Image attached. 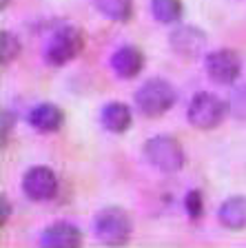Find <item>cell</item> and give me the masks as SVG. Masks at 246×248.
<instances>
[{"label":"cell","instance_id":"6da1fadb","mask_svg":"<svg viewBox=\"0 0 246 248\" xmlns=\"http://www.w3.org/2000/svg\"><path fill=\"white\" fill-rule=\"evenodd\" d=\"M175 89L162 78H151L135 91V107L147 118H162L175 104Z\"/></svg>","mask_w":246,"mask_h":248},{"label":"cell","instance_id":"7a4b0ae2","mask_svg":"<svg viewBox=\"0 0 246 248\" xmlns=\"http://www.w3.org/2000/svg\"><path fill=\"white\" fill-rule=\"evenodd\" d=\"M144 160L162 173H178L184 166V149L173 135H153L144 142Z\"/></svg>","mask_w":246,"mask_h":248},{"label":"cell","instance_id":"3957f363","mask_svg":"<svg viewBox=\"0 0 246 248\" xmlns=\"http://www.w3.org/2000/svg\"><path fill=\"white\" fill-rule=\"evenodd\" d=\"M131 231H133L131 215L120 206L102 208V211L96 215V222H93V232H96V237L102 244H107V246L127 244L129 237H131Z\"/></svg>","mask_w":246,"mask_h":248},{"label":"cell","instance_id":"277c9868","mask_svg":"<svg viewBox=\"0 0 246 248\" xmlns=\"http://www.w3.org/2000/svg\"><path fill=\"white\" fill-rule=\"evenodd\" d=\"M84 49V33L73 25H65L49 38L45 49V60L51 67H65L67 62L76 60Z\"/></svg>","mask_w":246,"mask_h":248},{"label":"cell","instance_id":"5b68a950","mask_svg":"<svg viewBox=\"0 0 246 248\" xmlns=\"http://www.w3.org/2000/svg\"><path fill=\"white\" fill-rule=\"evenodd\" d=\"M226 111H229V107L224 100L209 91H202L193 95L189 104V122L195 129L211 131L222 124V120L226 118Z\"/></svg>","mask_w":246,"mask_h":248},{"label":"cell","instance_id":"8992f818","mask_svg":"<svg viewBox=\"0 0 246 248\" xmlns=\"http://www.w3.org/2000/svg\"><path fill=\"white\" fill-rule=\"evenodd\" d=\"M206 73L217 84H233L242 73V60L233 49H217L206 56Z\"/></svg>","mask_w":246,"mask_h":248},{"label":"cell","instance_id":"52a82bcc","mask_svg":"<svg viewBox=\"0 0 246 248\" xmlns=\"http://www.w3.org/2000/svg\"><path fill=\"white\" fill-rule=\"evenodd\" d=\"M22 191L31 202L53 200L58 193V177L47 166H33L22 177Z\"/></svg>","mask_w":246,"mask_h":248},{"label":"cell","instance_id":"ba28073f","mask_svg":"<svg viewBox=\"0 0 246 248\" xmlns=\"http://www.w3.org/2000/svg\"><path fill=\"white\" fill-rule=\"evenodd\" d=\"M169 42H171V49L178 53L180 58H193L202 56L206 46V33L197 27H191V25H182L178 29L171 31L169 36Z\"/></svg>","mask_w":246,"mask_h":248},{"label":"cell","instance_id":"9c48e42d","mask_svg":"<svg viewBox=\"0 0 246 248\" xmlns=\"http://www.w3.org/2000/svg\"><path fill=\"white\" fill-rule=\"evenodd\" d=\"M111 69L122 80H133L144 69V53L133 45H124L111 56Z\"/></svg>","mask_w":246,"mask_h":248},{"label":"cell","instance_id":"30bf717a","mask_svg":"<svg viewBox=\"0 0 246 248\" xmlns=\"http://www.w3.org/2000/svg\"><path fill=\"white\" fill-rule=\"evenodd\" d=\"M29 124L40 133H56L65 124V113L58 104L51 102H40L29 111Z\"/></svg>","mask_w":246,"mask_h":248},{"label":"cell","instance_id":"8fae6325","mask_svg":"<svg viewBox=\"0 0 246 248\" xmlns=\"http://www.w3.org/2000/svg\"><path fill=\"white\" fill-rule=\"evenodd\" d=\"M82 244V232L78 226L67 222L51 224L42 232V246L47 248H76Z\"/></svg>","mask_w":246,"mask_h":248},{"label":"cell","instance_id":"7c38bea8","mask_svg":"<svg viewBox=\"0 0 246 248\" xmlns=\"http://www.w3.org/2000/svg\"><path fill=\"white\" fill-rule=\"evenodd\" d=\"M100 122L111 133H124V131L131 129L133 115H131V108L124 102H109L104 104L102 113H100Z\"/></svg>","mask_w":246,"mask_h":248},{"label":"cell","instance_id":"4fadbf2b","mask_svg":"<svg viewBox=\"0 0 246 248\" xmlns=\"http://www.w3.org/2000/svg\"><path fill=\"white\" fill-rule=\"evenodd\" d=\"M220 224L229 231H242L246 228V195L229 197L217 211Z\"/></svg>","mask_w":246,"mask_h":248},{"label":"cell","instance_id":"5bb4252c","mask_svg":"<svg viewBox=\"0 0 246 248\" xmlns=\"http://www.w3.org/2000/svg\"><path fill=\"white\" fill-rule=\"evenodd\" d=\"M96 9L113 22H129L133 16V0H93Z\"/></svg>","mask_w":246,"mask_h":248},{"label":"cell","instance_id":"9a60e30c","mask_svg":"<svg viewBox=\"0 0 246 248\" xmlns=\"http://www.w3.org/2000/svg\"><path fill=\"white\" fill-rule=\"evenodd\" d=\"M151 14L162 25H173L182 18L184 7L182 0H151Z\"/></svg>","mask_w":246,"mask_h":248},{"label":"cell","instance_id":"2e32d148","mask_svg":"<svg viewBox=\"0 0 246 248\" xmlns=\"http://www.w3.org/2000/svg\"><path fill=\"white\" fill-rule=\"evenodd\" d=\"M20 49L22 45L16 33H11V31H2L0 33V62H2V67L11 64L16 58L20 56Z\"/></svg>","mask_w":246,"mask_h":248},{"label":"cell","instance_id":"e0dca14e","mask_svg":"<svg viewBox=\"0 0 246 248\" xmlns=\"http://www.w3.org/2000/svg\"><path fill=\"white\" fill-rule=\"evenodd\" d=\"M184 211L191 219H200L204 213V202H202V193L200 191H189L184 197Z\"/></svg>","mask_w":246,"mask_h":248},{"label":"cell","instance_id":"ac0fdd59","mask_svg":"<svg viewBox=\"0 0 246 248\" xmlns=\"http://www.w3.org/2000/svg\"><path fill=\"white\" fill-rule=\"evenodd\" d=\"M14 124H16V118H14V113H11V111H2V113H0V126H2V129H0V140H2V146L7 144V140H9V135H11V131H14Z\"/></svg>","mask_w":246,"mask_h":248},{"label":"cell","instance_id":"d6986e66","mask_svg":"<svg viewBox=\"0 0 246 248\" xmlns=\"http://www.w3.org/2000/svg\"><path fill=\"white\" fill-rule=\"evenodd\" d=\"M11 215V204L7 200V195H0V226H5L7 219Z\"/></svg>","mask_w":246,"mask_h":248},{"label":"cell","instance_id":"ffe728a7","mask_svg":"<svg viewBox=\"0 0 246 248\" xmlns=\"http://www.w3.org/2000/svg\"><path fill=\"white\" fill-rule=\"evenodd\" d=\"M9 2H11V0H0V7L5 9V7H9Z\"/></svg>","mask_w":246,"mask_h":248}]
</instances>
